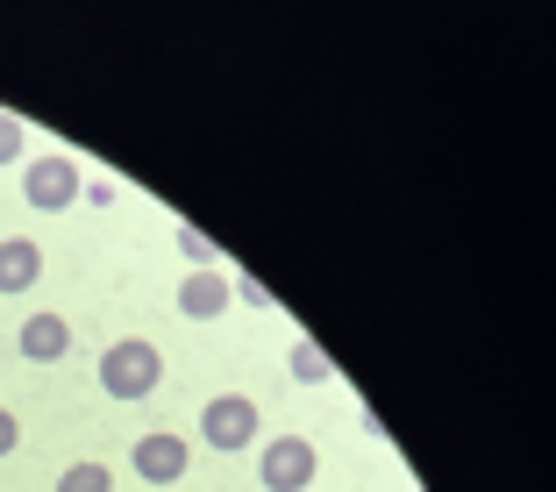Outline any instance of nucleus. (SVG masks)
<instances>
[{"instance_id":"f257e3e1","label":"nucleus","mask_w":556,"mask_h":492,"mask_svg":"<svg viewBox=\"0 0 556 492\" xmlns=\"http://www.w3.org/2000/svg\"><path fill=\"white\" fill-rule=\"evenodd\" d=\"M164 386V350L143 343V336H122V343H108V357H100V393L108 400H150Z\"/></svg>"},{"instance_id":"f03ea898","label":"nucleus","mask_w":556,"mask_h":492,"mask_svg":"<svg viewBox=\"0 0 556 492\" xmlns=\"http://www.w3.org/2000/svg\"><path fill=\"white\" fill-rule=\"evenodd\" d=\"M200 443H207L214 457H236V450H250V443H257V400L214 393L207 407H200Z\"/></svg>"},{"instance_id":"7ed1b4c3","label":"nucleus","mask_w":556,"mask_h":492,"mask_svg":"<svg viewBox=\"0 0 556 492\" xmlns=\"http://www.w3.org/2000/svg\"><path fill=\"white\" fill-rule=\"evenodd\" d=\"M79 186H86V172L65 157V150H43V157H29V172H22V193H29V207H43V214H65L72 200H79Z\"/></svg>"},{"instance_id":"20e7f679","label":"nucleus","mask_w":556,"mask_h":492,"mask_svg":"<svg viewBox=\"0 0 556 492\" xmlns=\"http://www.w3.org/2000/svg\"><path fill=\"white\" fill-rule=\"evenodd\" d=\"M314 471H321V457H314L307 436H271V443L257 450V478L271 492H307Z\"/></svg>"},{"instance_id":"39448f33","label":"nucleus","mask_w":556,"mask_h":492,"mask_svg":"<svg viewBox=\"0 0 556 492\" xmlns=\"http://www.w3.org/2000/svg\"><path fill=\"white\" fill-rule=\"evenodd\" d=\"M129 464H136V478H143V485H179L186 478V464H193V443H186V436H136V450H129Z\"/></svg>"},{"instance_id":"423d86ee","label":"nucleus","mask_w":556,"mask_h":492,"mask_svg":"<svg viewBox=\"0 0 556 492\" xmlns=\"http://www.w3.org/2000/svg\"><path fill=\"white\" fill-rule=\"evenodd\" d=\"M236 300H229V272H186L179 286V314L186 321H222Z\"/></svg>"},{"instance_id":"0eeeda50","label":"nucleus","mask_w":556,"mask_h":492,"mask_svg":"<svg viewBox=\"0 0 556 492\" xmlns=\"http://www.w3.org/2000/svg\"><path fill=\"white\" fill-rule=\"evenodd\" d=\"M15 343H22L29 364H58V357H72V321H65V314H29Z\"/></svg>"},{"instance_id":"6e6552de","label":"nucleus","mask_w":556,"mask_h":492,"mask_svg":"<svg viewBox=\"0 0 556 492\" xmlns=\"http://www.w3.org/2000/svg\"><path fill=\"white\" fill-rule=\"evenodd\" d=\"M36 279H43V243L8 236V243H0V293H29Z\"/></svg>"},{"instance_id":"1a4fd4ad","label":"nucleus","mask_w":556,"mask_h":492,"mask_svg":"<svg viewBox=\"0 0 556 492\" xmlns=\"http://www.w3.org/2000/svg\"><path fill=\"white\" fill-rule=\"evenodd\" d=\"M293 378H300V386H328V378H336V364H328V350L314 343V336L293 343Z\"/></svg>"},{"instance_id":"9d476101","label":"nucleus","mask_w":556,"mask_h":492,"mask_svg":"<svg viewBox=\"0 0 556 492\" xmlns=\"http://www.w3.org/2000/svg\"><path fill=\"white\" fill-rule=\"evenodd\" d=\"M179 250H186V264H193V272H222V250H214V236L193 229V222H179Z\"/></svg>"},{"instance_id":"9b49d317","label":"nucleus","mask_w":556,"mask_h":492,"mask_svg":"<svg viewBox=\"0 0 556 492\" xmlns=\"http://www.w3.org/2000/svg\"><path fill=\"white\" fill-rule=\"evenodd\" d=\"M58 492H115V471H108V464H93V457H86V464H72V471L58 478Z\"/></svg>"},{"instance_id":"f8f14e48","label":"nucleus","mask_w":556,"mask_h":492,"mask_svg":"<svg viewBox=\"0 0 556 492\" xmlns=\"http://www.w3.org/2000/svg\"><path fill=\"white\" fill-rule=\"evenodd\" d=\"M22 157H29V129L15 115H0V164H22Z\"/></svg>"},{"instance_id":"ddd939ff","label":"nucleus","mask_w":556,"mask_h":492,"mask_svg":"<svg viewBox=\"0 0 556 492\" xmlns=\"http://www.w3.org/2000/svg\"><path fill=\"white\" fill-rule=\"evenodd\" d=\"M229 300H243V307H271V286L250 279V272H229Z\"/></svg>"},{"instance_id":"4468645a","label":"nucleus","mask_w":556,"mask_h":492,"mask_svg":"<svg viewBox=\"0 0 556 492\" xmlns=\"http://www.w3.org/2000/svg\"><path fill=\"white\" fill-rule=\"evenodd\" d=\"M15 443H22V421L15 407H0V457H15Z\"/></svg>"}]
</instances>
